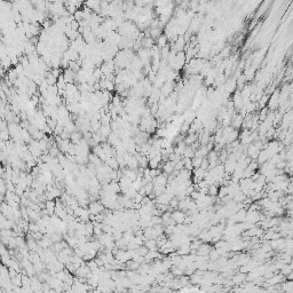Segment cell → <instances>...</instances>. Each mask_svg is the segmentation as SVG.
Returning a JSON list of instances; mask_svg holds the SVG:
<instances>
[{
  "label": "cell",
  "instance_id": "4fadbf2b",
  "mask_svg": "<svg viewBox=\"0 0 293 293\" xmlns=\"http://www.w3.org/2000/svg\"><path fill=\"white\" fill-rule=\"evenodd\" d=\"M286 278H287L289 280H293V270L291 271V272H290L289 275L286 276Z\"/></svg>",
  "mask_w": 293,
  "mask_h": 293
},
{
  "label": "cell",
  "instance_id": "7a4b0ae2",
  "mask_svg": "<svg viewBox=\"0 0 293 293\" xmlns=\"http://www.w3.org/2000/svg\"><path fill=\"white\" fill-rule=\"evenodd\" d=\"M172 218H173L176 224H183L186 222V219H187V214H186V212L175 210L174 212H172Z\"/></svg>",
  "mask_w": 293,
  "mask_h": 293
},
{
  "label": "cell",
  "instance_id": "9c48e42d",
  "mask_svg": "<svg viewBox=\"0 0 293 293\" xmlns=\"http://www.w3.org/2000/svg\"><path fill=\"white\" fill-rule=\"evenodd\" d=\"M145 246L149 251H156L158 247L157 241H156V239H148V241L145 242Z\"/></svg>",
  "mask_w": 293,
  "mask_h": 293
},
{
  "label": "cell",
  "instance_id": "8fae6325",
  "mask_svg": "<svg viewBox=\"0 0 293 293\" xmlns=\"http://www.w3.org/2000/svg\"><path fill=\"white\" fill-rule=\"evenodd\" d=\"M245 280H247V277L245 276V274L241 272V274H238V275L234 276V278H232V283H235V284H241L242 282H244Z\"/></svg>",
  "mask_w": 293,
  "mask_h": 293
},
{
  "label": "cell",
  "instance_id": "277c9868",
  "mask_svg": "<svg viewBox=\"0 0 293 293\" xmlns=\"http://www.w3.org/2000/svg\"><path fill=\"white\" fill-rule=\"evenodd\" d=\"M187 61V56H186V52H179L176 53L175 56V62H176V70H181L184 66V63Z\"/></svg>",
  "mask_w": 293,
  "mask_h": 293
},
{
  "label": "cell",
  "instance_id": "ba28073f",
  "mask_svg": "<svg viewBox=\"0 0 293 293\" xmlns=\"http://www.w3.org/2000/svg\"><path fill=\"white\" fill-rule=\"evenodd\" d=\"M160 252H157V251H149L147 255H145V261H151V260H156V259L160 258Z\"/></svg>",
  "mask_w": 293,
  "mask_h": 293
},
{
  "label": "cell",
  "instance_id": "6da1fadb",
  "mask_svg": "<svg viewBox=\"0 0 293 293\" xmlns=\"http://www.w3.org/2000/svg\"><path fill=\"white\" fill-rule=\"evenodd\" d=\"M88 207H89V213L95 215V216L99 214H102L105 211L104 205L102 203H100V201H92V203H89Z\"/></svg>",
  "mask_w": 293,
  "mask_h": 293
},
{
  "label": "cell",
  "instance_id": "3957f363",
  "mask_svg": "<svg viewBox=\"0 0 293 293\" xmlns=\"http://www.w3.org/2000/svg\"><path fill=\"white\" fill-rule=\"evenodd\" d=\"M244 118L242 115L239 114H235L232 116L231 118V126L235 128V130H239L241 127H243V124H244Z\"/></svg>",
  "mask_w": 293,
  "mask_h": 293
},
{
  "label": "cell",
  "instance_id": "7c38bea8",
  "mask_svg": "<svg viewBox=\"0 0 293 293\" xmlns=\"http://www.w3.org/2000/svg\"><path fill=\"white\" fill-rule=\"evenodd\" d=\"M205 158H201V157H193V170L195 168H199L201 165V163H203V160H204Z\"/></svg>",
  "mask_w": 293,
  "mask_h": 293
},
{
  "label": "cell",
  "instance_id": "30bf717a",
  "mask_svg": "<svg viewBox=\"0 0 293 293\" xmlns=\"http://www.w3.org/2000/svg\"><path fill=\"white\" fill-rule=\"evenodd\" d=\"M219 190L220 188L218 187V184H211L210 187H208V193H207V195H210V196L212 197H215L219 195Z\"/></svg>",
  "mask_w": 293,
  "mask_h": 293
},
{
  "label": "cell",
  "instance_id": "8992f818",
  "mask_svg": "<svg viewBox=\"0 0 293 293\" xmlns=\"http://www.w3.org/2000/svg\"><path fill=\"white\" fill-rule=\"evenodd\" d=\"M83 134L80 133L79 131L74 132V133H72L71 134V137H70V141L71 143H73V145H79L80 142H81V140H83Z\"/></svg>",
  "mask_w": 293,
  "mask_h": 293
},
{
  "label": "cell",
  "instance_id": "5b68a950",
  "mask_svg": "<svg viewBox=\"0 0 293 293\" xmlns=\"http://www.w3.org/2000/svg\"><path fill=\"white\" fill-rule=\"evenodd\" d=\"M174 171H175V163L174 162L167 160V162L163 165V172H164V174L170 175V174H172Z\"/></svg>",
  "mask_w": 293,
  "mask_h": 293
},
{
  "label": "cell",
  "instance_id": "52a82bcc",
  "mask_svg": "<svg viewBox=\"0 0 293 293\" xmlns=\"http://www.w3.org/2000/svg\"><path fill=\"white\" fill-rule=\"evenodd\" d=\"M156 45H157V46L160 49L164 48L165 46H167V45H168V38H167L165 35H162L157 40H156Z\"/></svg>",
  "mask_w": 293,
  "mask_h": 293
}]
</instances>
